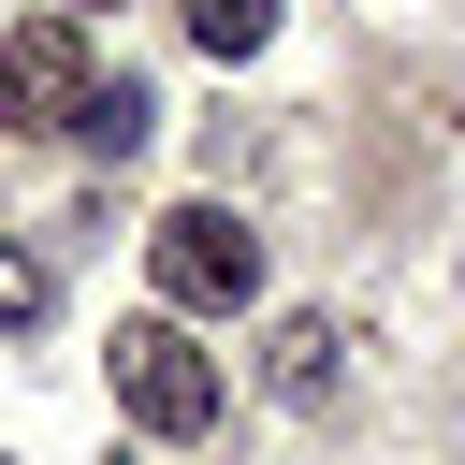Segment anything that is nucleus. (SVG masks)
Returning a JSON list of instances; mask_svg holds the SVG:
<instances>
[{
	"label": "nucleus",
	"mask_w": 465,
	"mask_h": 465,
	"mask_svg": "<svg viewBox=\"0 0 465 465\" xmlns=\"http://www.w3.org/2000/svg\"><path fill=\"white\" fill-rule=\"evenodd\" d=\"M262 378H276V407H334V320H276Z\"/></svg>",
	"instance_id": "20e7f679"
},
{
	"label": "nucleus",
	"mask_w": 465,
	"mask_h": 465,
	"mask_svg": "<svg viewBox=\"0 0 465 465\" xmlns=\"http://www.w3.org/2000/svg\"><path fill=\"white\" fill-rule=\"evenodd\" d=\"M145 131H160V102H145V87H131V73H116V87H87V102H73V145H87V160H131V145H145Z\"/></svg>",
	"instance_id": "39448f33"
},
{
	"label": "nucleus",
	"mask_w": 465,
	"mask_h": 465,
	"mask_svg": "<svg viewBox=\"0 0 465 465\" xmlns=\"http://www.w3.org/2000/svg\"><path fill=\"white\" fill-rule=\"evenodd\" d=\"M145 276H160L174 320H232V305H262V232H247L232 203H174V218L145 232Z\"/></svg>",
	"instance_id": "f257e3e1"
},
{
	"label": "nucleus",
	"mask_w": 465,
	"mask_h": 465,
	"mask_svg": "<svg viewBox=\"0 0 465 465\" xmlns=\"http://www.w3.org/2000/svg\"><path fill=\"white\" fill-rule=\"evenodd\" d=\"M87 87H102V73H87V29H73V15L0 29V116H15V131H73Z\"/></svg>",
	"instance_id": "7ed1b4c3"
},
{
	"label": "nucleus",
	"mask_w": 465,
	"mask_h": 465,
	"mask_svg": "<svg viewBox=\"0 0 465 465\" xmlns=\"http://www.w3.org/2000/svg\"><path fill=\"white\" fill-rule=\"evenodd\" d=\"M44 305H58V276H44V262H29V247H0V320H15V334H29V320H44Z\"/></svg>",
	"instance_id": "0eeeda50"
},
{
	"label": "nucleus",
	"mask_w": 465,
	"mask_h": 465,
	"mask_svg": "<svg viewBox=\"0 0 465 465\" xmlns=\"http://www.w3.org/2000/svg\"><path fill=\"white\" fill-rule=\"evenodd\" d=\"M189 44L203 58H262L276 44V0H189Z\"/></svg>",
	"instance_id": "423d86ee"
},
{
	"label": "nucleus",
	"mask_w": 465,
	"mask_h": 465,
	"mask_svg": "<svg viewBox=\"0 0 465 465\" xmlns=\"http://www.w3.org/2000/svg\"><path fill=\"white\" fill-rule=\"evenodd\" d=\"M73 15H87V0H73Z\"/></svg>",
	"instance_id": "6e6552de"
},
{
	"label": "nucleus",
	"mask_w": 465,
	"mask_h": 465,
	"mask_svg": "<svg viewBox=\"0 0 465 465\" xmlns=\"http://www.w3.org/2000/svg\"><path fill=\"white\" fill-rule=\"evenodd\" d=\"M102 363H116V407H131L145 436H203V421H218V363L189 349V320H174V305H160V320H116V349H102Z\"/></svg>",
	"instance_id": "f03ea898"
}]
</instances>
